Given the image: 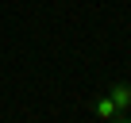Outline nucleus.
<instances>
[{
	"label": "nucleus",
	"instance_id": "nucleus-2",
	"mask_svg": "<svg viewBox=\"0 0 131 123\" xmlns=\"http://www.w3.org/2000/svg\"><path fill=\"white\" fill-rule=\"evenodd\" d=\"M108 96H112V104H116L119 112H127V108H131V85H127V81H116Z\"/></svg>",
	"mask_w": 131,
	"mask_h": 123
},
{
	"label": "nucleus",
	"instance_id": "nucleus-3",
	"mask_svg": "<svg viewBox=\"0 0 131 123\" xmlns=\"http://www.w3.org/2000/svg\"><path fill=\"white\" fill-rule=\"evenodd\" d=\"M112 123H131V119H123V115H116V119H112Z\"/></svg>",
	"mask_w": 131,
	"mask_h": 123
},
{
	"label": "nucleus",
	"instance_id": "nucleus-1",
	"mask_svg": "<svg viewBox=\"0 0 131 123\" xmlns=\"http://www.w3.org/2000/svg\"><path fill=\"white\" fill-rule=\"evenodd\" d=\"M93 115L100 119V123H112L116 115H123L116 104H112V96H93Z\"/></svg>",
	"mask_w": 131,
	"mask_h": 123
}]
</instances>
